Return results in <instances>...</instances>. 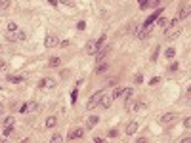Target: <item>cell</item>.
<instances>
[{"label": "cell", "instance_id": "cell-1", "mask_svg": "<svg viewBox=\"0 0 191 143\" xmlns=\"http://www.w3.org/2000/svg\"><path fill=\"white\" fill-rule=\"evenodd\" d=\"M101 97H103V92H101V90H100V92H96V94H94V96H92V97H90V99H88V103H86V107H88V109H90V111H92V109H96V107L100 105V101H101Z\"/></svg>", "mask_w": 191, "mask_h": 143}, {"label": "cell", "instance_id": "cell-2", "mask_svg": "<svg viewBox=\"0 0 191 143\" xmlns=\"http://www.w3.org/2000/svg\"><path fill=\"white\" fill-rule=\"evenodd\" d=\"M44 46H46V48H55V46H59V38L55 36V34H48V36L44 38Z\"/></svg>", "mask_w": 191, "mask_h": 143}, {"label": "cell", "instance_id": "cell-3", "mask_svg": "<svg viewBox=\"0 0 191 143\" xmlns=\"http://www.w3.org/2000/svg\"><path fill=\"white\" fill-rule=\"evenodd\" d=\"M19 111H21V113H37L38 111V103L37 101H29V103H25Z\"/></svg>", "mask_w": 191, "mask_h": 143}, {"label": "cell", "instance_id": "cell-4", "mask_svg": "<svg viewBox=\"0 0 191 143\" xmlns=\"http://www.w3.org/2000/svg\"><path fill=\"white\" fill-rule=\"evenodd\" d=\"M107 54H109V48H107V46H101L100 50L96 52V61H98V63H101V61L107 57Z\"/></svg>", "mask_w": 191, "mask_h": 143}, {"label": "cell", "instance_id": "cell-5", "mask_svg": "<svg viewBox=\"0 0 191 143\" xmlns=\"http://www.w3.org/2000/svg\"><path fill=\"white\" fill-rule=\"evenodd\" d=\"M100 44H98V40H90V42H88V44H86V54H90V56H94V54H96V52H98V50H100Z\"/></svg>", "mask_w": 191, "mask_h": 143}, {"label": "cell", "instance_id": "cell-6", "mask_svg": "<svg viewBox=\"0 0 191 143\" xmlns=\"http://www.w3.org/2000/svg\"><path fill=\"white\" fill-rule=\"evenodd\" d=\"M163 14V8H159V10H155L153 12V15H149V17L145 19V23H143V27H149L151 23H153V21H157V19H159V15Z\"/></svg>", "mask_w": 191, "mask_h": 143}, {"label": "cell", "instance_id": "cell-7", "mask_svg": "<svg viewBox=\"0 0 191 143\" xmlns=\"http://www.w3.org/2000/svg\"><path fill=\"white\" fill-rule=\"evenodd\" d=\"M176 118H178V115H176V113H166V115H164L163 118H161V124L168 126V124H172V122H174Z\"/></svg>", "mask_w": 191, "mask_h": 143}, {"label": "cell", "instance_id": "cell-8", "mask_svg": "<svg viewBox=\"0 0 191 143\" xmlns=\"http://www.w3.org/2000/svg\"><path fill=\"white\" fill-rule=\"evenodd\" d=\"M82 135H84V130H82V128H75V130H71L69 139H71V141H77V139H80Z\"/></svg>", "mask_w": 191, "mask_h": 143}, {"label": "cell", "instance_id": "cell-9", "mask_svg": "<svg viewBox=\"0 0 191 143\" xmlns=\"http://www.w3.org/2000/svg\"><path fill=\"white\" fill-rule=\"evenodd\" d=\"M149 34H151V27H143L141 31H138V32H136L138 40H145V38H149Z\"/></svg>", "mask_w": 191, "mask_h": 143}, {"label": "cell", "instance_id": "cell-10", "mask_svg": "<svg viewBox=\"0 0 191 143\" xmlns=\"http://www.w3.org/2000/svg\"><path fill=\"white\" fill-rule=\"evenodd\" d=\"M164 36H166L168 42H172V40H176L178 36H182V29H172V32H166Z\"/></svg>", "mask_w": 191, "mask_h": 143}, {"label": "cell", "instance_id": "cell-11", "mask_svg": "<svg viewBox=\"0 0 191 143\" xmlns=\"http://www.w3.org/2000/svg\"><path fill=\"white\" fill-rule=\"evenodd\" d=\"M107 69H109V63L101 61V63H98V67L94 69V73L96 74H103V73H107Z\"/></svg>", "mask_w": 191, "mask_h": 143}, {"label": "cell", "instance_id": "cell-12", "mask_svg": "<svg viewBox=\"0 0 191 143\" xmlns=\"http://www.w3.org/2000/svg\"><path fill=\"white\" fill-rule=\"evenodd\" d=\"M111 105H113V97H111V96H109V97H105V96H103L98 107H101V109H109Z\"/></svg>", "mask_w": 191, "mask_h": 143}, {"label": "cell", "instance_id": "cell-13", "mask_svg": "<svg viewBox=\"0 0 191 143\" xmlns=\"http://www.w3.org/2000/svg\"><path fill=\"white\" fill-rule=\"evenodd\" d=\"M189 17V6H183L180 12H178V21H183V19Z\"/></svg>", "mask_w": 191, "mask_h": 143}, {"label": "cell", "instance_id": "cell-14", "mask_svg": "<svg viewBox=\"0 0 191 143\" xmlns=\"http://www.w3.org/2000/svg\"><path fill=\"white\" fill-rule=\"evenodd\" d=\"M40 88H55V80L54 78H44V80H40V84H38Z\"/></svg>", "mask_w": 191, "mask_h": 143}, {"label": "cell", "instance_id": "cell-15", "mask_svg": "<svg viewBox=\"0 0 191 143\" xmlns=\"http://www.w3.org/2000/svg\"><path fill=\"white\" fill-rule=\"evenodd\" d=\"M136 132H138V122H136V120H132V122L126 126V134L128 135H134Z\"/></svg>", "mask_w": 191, "mask_h": 143}, {"label": "cell", "instance_id": "cell-16", "mask_svg": "<svg viewBox=\"0 0 191 143\" xmlns=\"http://www.w3.org/2000/svg\"><path fill=\"white\" fill-rule=\"evenodd\" d=\"M98 122H100V116H96V115H92V116H90V118H88V120H86V128H90V130H92V128H94V126H96V124H98Z\"/></svg>", "mask_w": 191, "mask_h": 143}, {"label": "cell", "instance_id": "cell-17", "mask_svg": "<svg viewBox=\"0 0 191 143\" xmlns=\"http://www.w3.org/2000/svg\"><path fill=\"white\" fill-rule=\"evenodd\" d=\"M8 8H10V0H0V17L8 12Z\"/></svg>", "mask_w": 191, "mask_h": 143}, {"label": "cell", "instance_id": "cell-18", "mask_svg": "<svg viewBox=\"0 0 191 143\" xmlns=\"http://www.w3.org/2000/svg\"><path fill=\"white\" fill-rule=\"evenodd\" d=\"M59 65H61V57H57V56L50 57V61H48V67H59Z\"/></svg>", "mask_w": 191, "mask_h": 143}, {"label": "cell", "instance_id": "cell-19", "mask_svg": "<svg viewBox=\"0 0 191 143\" xmlns=\"http://www.w3.org/2000/svg\"><path fill=\"white\" fill-rule=\"evenodd\" d=\"M57 126V118L55 116H48L46 118V128H55Z\"/></svg>", "mask_w": 191, "mask_h": 143}, {"label": "cell", "instance_id": "cell-20", "mask_svg": "<svg viewBox=\"0 0 191 143\" xmlns=\"http://www.w3.org/2000/svg\"><path fill=\"white\" fill-rule=\"evenodd\" d=\"M15 32H17V31H15ZM15 32L14 31H8V32H6V40L15 42V40H17V34H15Z\"/></svg>", "mask_w": 191, "mask_h": 143}, {"label": "cell", "instance_id": "cell-21", "mask_svg": "<svg viewBox=\"0 0 191 143\" xmlns=\"http://www.w3.org/2000/svg\"><path fill=\"white\" fill-rule=\"evenodd\" d=\"M174 56H176V52H174V48H166V50H164V57H166V59H172Z\"/></svg>", "mask_w": 191, "mask_h": 143}, {"label": "cell", "instance_id": "cell-22", "mask_svg": "<svg viewBox=\"0 0 191 143\" xmlns=\"http://www.w3.org/2000/svg\"><path fill=\"white\" fill-rule=\"evenodd\" d=\"M132 94H134V88H124L122 97H124V99H130V97H132Z\"/></svg>", "mask_w": 191, "mask_h": 143}, {"label": "cell", "instance_id": "cell-23", "mask_svg": "<svg viewBox=\"0 0 191 143\" xmlns=\"http://www.w3.org/2000/svg\"><path fill=\"white\" fill-rule=\"evenodd\" d=\"M8 80H10V82H14V84H17V82H21V80H23V76H15V74H10Z\"/></svg>", "mask_w": 191, "mask_h": 143}, {"label": "cell", "instance_id": "cell-24", "mask_svg": "<svg viewBox=\"0 0 191 143\" xmlns=\"http://www.w3.org/2000/svg\"><path fill=\"white\" fill-rule=\"evenodd\" d=\"M122 92H124L122 88H117V90L113 92V96H111V97H113V99H118V97H122Z\"/></svg>", "mask_w": 191, "mask_h": 143}, {"label": "cell", "instance_id": "cell-25", "mask_svg": "<svg viewBox=\"0 0 191 143\" xmlns=\"http://www.w3.org/2000/svg\"><path fill=\"white\" fill-rule=\"evenodd\" d=\"M15 34H17V40H25V38H27V32H25V31H19V29H17Z\"/></svg>", "mask_w": 191, "mask_h": 143}, {"label": "cell", "instance_id": "cell-26", "mask_svg": "<svg viewBox=\"0 0 191 143\" xmlns=\"http://www.w3.org/2000/svg\"><path fill=\"white\" fill-rule=\"evenodd\" d=\"M159 52H161V48L157 46V48L153 50V54H151V61H157V57H159Z\"/></svg>", "mask_w": 191, "mask_h": 143}, {"label": "cell", "instance_id": "cell-27", "mask_svg": "<svg viewBox=\"0 0 191 143\" xmlns=\"http://www.w3.org/2000/svg\"><path fill=\"white\" fill-rule=\"evenodd\" d=\"M14 132V124H6V128H4V135H10Z\"/></svg>", "mask_w": 191, "mask_h": 143}, {"label": "cell", "instance_id": "cell-28", "mask_svg": "<svg viewBox=\"0 0 191 143\" xmlns=\"http://www.w3.org/2000/svg\"><path fill=\"white\" fill-rule=\"evenodd\" d=\"M50 141H52V143H57V141H61V134H54V135L50 138Z\"/></svg>", "mask_w": 191, "mask_h": 143}, {"label": "cell", "instance_id": "cell-29", "mask_svg": "<svg viewBox=\"0 0 191 143\" xmlns=\"http://www.w3.org/2000/svg\"><path fill=\"white\" fill-rule=\"evenodd\" d=\"M176 25H178V17H176V19H172L170 23H166V25H164V27H168V29H174V27H176Z\"/></svg>", "mask_w": 191, "mask_h": 143}, {"label": "cell", "instance_id": "cell-30", "mask_svg": "<svg viewBox=\"0 0 191 143\" xmlns=\"http://www.w3.org/2000/svg\"><path fill=\"white\" fill-rule=\"evenodd\" d=\"M8 31H14L15 32V31H17V25H15L14 21H10V23H8Z\"/></svg>", "mask_w": 191, "mask_h": 143}, {"label": "cell", "instance_id": "cell-31", "mask_svg": "<svg viewBox=\"0 0 191 143\" xmlns=\"http://www.w3.org/2000/svg\"><path fill=\"white\" fill-rule=\"evenodd\" d=\"M143 82V76H141V74H136V76H134V84H141Z\"/></svg>", "mask_w": 191, "mask_h": 143}, {"label": "cell", "instance_id": "cell-32", "mask_svg": "<svg viewBox=\"0 0 191 143\" xmlns=\"http://www.w3.org/2000/svg\"><path fill=\"white\" fill-rule=\"evenodd\" d=\"M157 25H159V27H164V25H166V19H164V17H159V19H157Z\"/></svg>", "mask_w": 191, "mask_h": 143}, {"label": "cell", "instance_id": "cell-33", "mask_svg": "<svg viewBox=\"0 0 191 143\" xmlns=\"http://www.w3.org/2000/svg\"><path fill=\"white\" fill-rule=\"evenodd\" d=\"M147 6H149V2H147V0H140V8H141V10H145Z\"/></svg>", "mask_w": 191, "mask_h": 143}, {"label": "cell", "instance_id": "cell-34", "mask_svg": "<svg viewBox=\"0 0 191 143\" xmlns=\"http://www.w3.org/2000/svg\"><path fill=\"white\" fill-rule=\"evenodd\" d=\"M77 29H78V31H84V29H86V23H84V21H78Z\"/></svg>", "mask_w": 191, "mask_h": 143}, {"label": "cell", "instance_id": "cell-35", "mask_svg": "<svg viewBox=\"0 0 191 143\" xmlns=\"http://www.w3.org/2000/svg\"><path fill=\"white\" fill-rule=\"evenodd\" d=\"M183 126H185V128H189V126H191V118H189V116L183 118Z\"/></svg>", "mask_w": 191, "mask_h": 143}, {"label": "cell", "instance_id": "cell-36", "mask_svg": "<svg viewBox=\"0 0 191 143\" xmlns=\"http://www.w3.org/2000/svg\"><path fill=\"white\" fill-rule=\"evenodd\" d=\"M77 97H78V94H77V90H75V92L71 94V101H73V103H77Z\"/></svg>", "mask_w": 191, "mask_h": 143}, {"label": "cell", "instance_id": "cell-37", "mask_svg": "<svg viewBox=\"0 0 191 143\" xmlns=\"http://www.w3.org/2000/svg\"><path fill=\"white\" fill-rule=\"evenodd\" d=\"M14 122H15V120H14V116H8V118L4 120V124H14Z\"/></svg>", "mask_w": 191, "mask_h": 143}, {"label": "cell", "instance_id": "cell-38", "mask_svg": "<svg viewBox=\"0 0 191 143\" xmlns=\"http://www.w3.org/2000/svg\"><path fill=\"white\" fill-rule=\"evenodd\" d=\"M61 2H63L65 6H71V8H73V6H75V2H73V0H61Z\"/></svg>", "mask_w": 191, "mask_h": 143}, {"label": "cell", "instance_id": "cell-39", "mask_svg": "<svg viewBox=\"0 0 191 143\" xmlns=\"http://www.w3.org/2000/svg\"><path fill=\"white\" fill-rule=\"evenodd\" d=\"M117 135H118L117 130H111V132H109V138H117Z\"/></svg>", "mask_w": 191, "mask_h": 143}, {"label": "cell", "instance_id": "cell-40", "mask_svg": "<svg viewBox=\"0 0 191 143\" xmlns=\"http://www.w3.org/2000/svg\"><path fill=\"white\" fill-rule=\"evenodd\" d=\"M149 84H151V86H155V84H159V78H157V76H155V78H151V80H149Z\"/></svg>", "mask_w": 191, "mask_h": 143}, {"label": "cell", "instance_id": "cell-41", "mask_svg": "<svg viewBox=\"0 0 191 143\" xmlns=\"http://www.w3.org/2000/svg\"><path fill=\"white\" fill-rule=\"evenodd\" d=\"M59 46H61V48H67V46H69V40H61V44H59Z\"/></svg>", "mask_w": 191, "mask_h": 143}, {"label": "cell", "instance_id": "cell-42", "mask_svg": "<svg viewBox=\"0 0 191 143\" xmlns=\"http://www.w3.org/2000/svg\"><path fill=\"white\" fill-rule=\"evenodd\" d=\"M115 84H117V78H111L109 82H107V86H115Z\"/></svg>", "mask_w": 191, "mask_h": 143}, {"label": "cell", "instance_id": "cell-43", "mask_svg": "<svg viewBox=\"0 0 191 143\" xmlns=\"http://www.w3.org/2000/svg\"><path fill=\"white\" fill-rule=\"evenodd\" d=\"M151 4H153V6H159V4H161V0H151Z\"/></svg>", "mask_w": 191, "mask_h": 143}, {"label": "cell", "instance_id": "cell-44", "mask_svg": "<svg viewBox=\"0 0 191 143\" xmlns=\"http://www.w3.org/2000/svg\"><path fill=\"white\" fill-rule=\"evenodd\" d=\"M50 2V6H57V0H48Z\"/></svg>", "mask_w": 191, "mask_h": 143}, {"label": "cell", "instance_id": "cell-45", "mask_svg": "<svg viewBox=\"0 0 191 143\" xmlns=\"http://www.w3.org/2000/svg\"><path fill=\"white\" fill-rule=\"evenodd\" d=\"M4 67H6V63H4L2 59H0V69H4Z\"/></svg>", "mask_w": 191, "mask_h": 143}, {"label": "cell", "instance_id": "cell-46", "mask_svg": "<svg viewBox=\"0 0 191 143\" xmlns=\"http://www.w3.org/2000/svg\"><path fill=\"white\" fill-rule=\"evenodd\" d=\"M2 113H4V105H2V103H0V115H2Z\"/></svg>", "mask_w": 191, "mask_h": 143}]
</instances>
